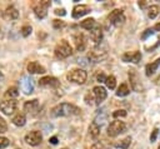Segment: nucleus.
Segmentation results:
<instances>
[{
  "label": "nucleus",
  "instance_id": "12",
  "mask_svg": "<svg viewBox=\"0 0 160 149\" xmlns=\"http://www.w3.org/2000/svg\"><path fill=\"white\" fill-rule=\"evenodd\" d=\"M92 91H94V96H95V103H96V104H100V103H102V101L106 99L108 93H106L105 88H102L101 85L95 86V88L92 89Z\"/></svg>",
  "mask_w": 160,
  "mask_h": 149
},
{
  "label": "nucleus",
  "instance_id": "39",
  "mask_svg": "<svg viewBox=\"0 0 160 149\" xmlns=\"http://www.w3.org/2000/svg\"><path fill=\"white\" fill-rule=\"evenodd\" d=\"M51 144H56L58 143V138L56 136H52V138H50V140H49Z\"/></svg>",
  "mask_w": 160,
  "mask_h": 149
},
{
  "label": "nucleus",
  "instance_id": "17",
  "mask_svg": "<svg viewBox=\"0 0 160 149\" xmlns=\"http://www.w3.org/2000/svg\"><path fill=\"white\" fill-rule=\"evenodd\" d=\"M28 71L30 74H44L45 73V68L42 65H40L36 61H31L28 64Z\"/></svg>",
  "mask_w": 160,
  "mask_h": 149
},
{
  "label": "nucleus",
  "instance_id": "8",
  "mask_svg": "<svg viewBox=\"0 0 160 149\" xmlns=\"http://www.w3.org/2000/svg\"><path fill=\"white\" fill-rule=\"evenodd\" d=\"M16 101L14 99H8V100H2L0 103V110L5 114V115H11L14 114V111L16 110Z\"/></svg>",
  "mask_w": 160,
  "mask_h": 149
},
{
  "label": "nucleus",
  "instance_id": "7",
  "mask_svg": "<svg viewBox=\"0 0 160 149\" xmlns=\"http://www.w3.org/2000/svg\"><path fill=\"white\" fill-rule=\"evenodd\" d=\"M24 139H25L26 144H29L31 146H36L42 141V135L39 130H32V131H29Z\"/></svg>",
  "mask_w": 160,
  "mask_h": 149
},
{
  "label": "nucleus",
  "instance_id": "19",
  "mask_svg": "<svg viewBox=\"0 0 160 149\" xmlns=\"http://www.w3.org/2000/svg\"><path fill=\"white\" fill-rule=\"evenodd\" d=\"M74 40H75V46H76V50L78 51H82L86 46V41H85V36L82 34H76L74 36Z\"/></svg>",
  "mask_w": 160,
  "mask_h": 149
},
{
  "label": "nucleus",
  "instance_id": "36",
  "mask_svg": "<svg viewBox=\"0 0 160 149\" xmlns=\"http://www.w3.org/2000/svg\"><path fill=\"white\" fill-rule=\"evenodd\" d=\"M158 133H159V129H156V128H155V129L152 130V133H151V135H150V141H151V143H154V141L156 140V136H158Z\"/></svg>",
  "mask_w": 160,
  "mask_h": 149
},
{
  "label": "nucleus",
  "instance_id": "33",
  "mask_svg": "<svg viewBox=\"0 0 160 149\" xmlns=\"http://www.w3.org/2000/svg\"><path fill=\"white\" fill-rule=\"evenodd\" d=\"M52 26H54L55 29H61V28H64V26H65V21L55 19V20L52 21Z\"/></svg>",
  "mask_w": 160,
  "mask_h": 149
},
{
  "label": "nucleus",
  "instance_id": "29",
  "mask_svg": "<svg viewBox=\"0 0 160 149\" xmlns=\"http://www.w3.org/2000/svg\"><path fill=\"white\" fill-rule=\"evenodd\" d=\"M130 141H131V138H130V136H128V138L122 139L120 143H118L115 146H116V148H120V149H126V148L130 145Z\"/></svg>",
  "mask_w": 160,
  "mask_h": 149
},
{
  "label": "nucleus",
  "instance_id": "3",
  "mask_svg": "<svg viewBox=\"0 0 160 149\" xmlns=\"http://www.w3.org/2000/svg\"><path fill=\"white\" fill-rule=\"evenodd\" d=\"M51 5V3L49 0H42V1H36L32 4V10L35 13V15L39 19H44L48 15V9Z\"/></svg>",
  "mask_w": 160,
  "mask_h": 149
},
{
  "label": "nucleus",
  "instance_id": "21",
  "mask_svg": "<svg viewBox=\"0 0 160 149\" xmlns=\"http://www.w3.org/2000/svg\"><path fill=\"white\" fill-rule=\"evenodd\" d=\"M159 65H160V58H159V59H156L155 61H152V63L148 64V65L145 66V74H146L148 76L152 75V74H154V73L158 70Z\"/></svg>",
  "mask_w": 160,
  "mask_h": 149
},
{
  "label": "nucleus",
  "instance_id": "16",
  "mask_svg": "<svg viewBox=\"0 0 160 149\" xmlns=\"http://www.w3.org/2000/svg\"><path fill=\"white\" fill-rule=\"evenodd\" d=\"M90 39L95 44L101 43V40H102V29H101V26L95 25V28L90 30Z\"/></svg>",
  "mask_w": 160,
  "mask_h": 149
},
{
  "label": "nucleus",
  "instance_id": "28",
  "mask_svg": "<svg viewBox=\"0 0 160 149\" xmlns=\"http://www.w3.org/2000/svg\"><path fill=\"white\" fill-rule=\"evenodd\" d=\"M5 95H6V96H9L10 99L16 98V96H19V89H18L16 86H11V88H9V89L6 90Z\"/></svg>",
  "mask_w": 160,
  "mask_h": 149
},
{
  "label": "nucleus",
  "instance_id": "10",
  "mask_svg": "<svg viewBox=\"0 0 160 149\" xmlns=\"http://www.w3.org/2000/svg\"><path fill=\"white\" fill-rule=\"evenodd\" d=\"M129 80H130L131 88H132L135 91H140V90L142 89L141 83H140V79H139V75H138V73H136L135 70H132V69L129 71Z\"/></svg>",
  "mask_w": 160,
  "mask_h": 149
},
{
  "label": "nucleus",
  "instance_id": "31",
  "mask_svg": "<svg viewBox=\"0 0 160 149\" xmlns=\"http://www.w3.org/2000/svg\"><path fill=\"white\" fill-rule=\"evenodd\" d=\"M8 130V124L2 116H0V134H4Z\"/></svg>",
  "mask_w": 160,
  "mask_h": 149
},
{
  "label": "nucleus",
  "instance_id": "6",
  "mask_svg": "<svg viewBox=\"0 0 160 149\" xmlns=\"http://www.w3.org/2000/svg\"><path fill=\"white\" fill-rule=\"evenodd\" d=\"M108 20L110 24L115 25V26H120L125 23V15H124V11L120 10V9H115L112 10L109 16H108Z\"/></svg>",
  "mask_w": 160,
  "mask_h": 149
},
{
  "label": "nucleus",
  "instance_id": "37",
  "mask_svg": "<svg viewBox=\"0 0 160 149\" xmlns=\"http://www.w3.org/2000/svg\"><path fill=\"white\" fill-rule=\"evenodd\" d=\"M96 80H98L99 83H105V80H106V76H105L102 73H100V74L96 76Z\"/></svg>",
  "mask_w": 160,
  "mask_h": 149
},
{
  "label": "nucleus",
  "instance_id": "40",
  "mask_svg": "<svg viewBox=\"0 0 160 149\" xmlns=\"http://www.w3.org/2000/svg\"><path fill=\"white\" fill-rule=\"evenodd\" d=\"M152 30H156V31H160V23H158L154 28H152Z\"/></svg>",
  "mask_w": 160,
  "mask_h": 149
},
{
  "label": "nucleus",
  "instance_id": "35",
  "mask_svg": "<svg viewBox=\"0 0 160 149\" xmlns=\"http://www.w3.org/2000/svg\"><path fill=\"white\" fill-rule=\"evenodd\" d=\"M152 34H154V30H152V29H146V30L142 33L141 39H142V40H145V39H146L149 35H152Z\"/></svg>",
  "mask_w": 160,
  "mask_h": 149
},
{
  "label": "nucleus",
  "instance_id": "34",
  "mask_svg": "<svg viewBox=\"0 0 160 149\" xmlns=\"http://www.w3.org/2000/svg\"><path fill=\"white\" fill-rule=\"evenodd\" d=\"M9 144H10V141H9L8 138H5V136H0V149L6 148Z\"/></svg>",
  "mask_w": 160,
  "mask_h": 149
},
{
  "label": "nucleus",
  "instance_id": "24",
  "mask_svg": "<svg viewBox=\"0 0 160 149\" xmlns=\"http://www.w3.org/2000/svg\"><path fill=\"white\" fill-rule=\"evenodd\" d=\"M89 133L92 138H96L99 134H100V125H98L95 121H92L89 126Z\"/></svg>",
  "mask_w": 160,
  "mask_h": 149
},
{
  "label": "nucleus",
  "instance_id": "15",
  "mask_svg": "<svg viewBox=\"0 0 160 149\" xmlns=\"http://www.w3.org/2000/svg\"><path fill=\"white\" fill-rule=\"evenodd\" d=\"M121 59H122V61H125V63H135V64H138L139 61H140V59H141V53L140 51H134V53H125L122 56H121Z\"/></svg>",
  "mask_w": 160,
  "mask_h": 149
},
{
  "label": "nucleus",
  "instance_id": "41",
  "mask_svg": "<svg viewBox=\"0 0 160 149\" xmlns=\"http://www.w3.org/2000/svg\"><path fill=\"white\" fill-rule=\"evenodd\" d=\"M2 80H4V75H2V73L0 71V83H2Z\"/></svg>",
  "mask_w": 160,
  "mask_h": 149
},
{
  "label": "nucleus",
  "instance_id": "18",
  "mask_svg": "<svg viewBox=\"0 0 160 149\" xmlns=\"http://www.w3.org/2000/svg\"><path fill=\"white\" fill-rule=\"evenodd\" d=\"M38 108H39V100L38 99H32V100H29V101H26L25 104H24V110L26 111V113H35L36 110H38Z\"/></svg>",
  "mask_w": 160,
  "mask_h": 149
},
{
  "label": "nucleus",
  "instance_id": "27",
  "mask_svg": "<svg viewBox=\"0 0 160 149\" xmlns=\"http://www.w3.org/2000/svg\"><path fill=\"white\" fill-rule=\"evenodd\" d=\"M158 14H159V6H158V5H151V6L149 8L148 16H149L150 19H155V18L158 16Z\"/></svg>",
  "mask_w": 160,
  "mask_h": 149
},
{
  "label": "nucleus",
  "instance_id": "2",
  "mask_svg": "<svg viewBox=\"0 0 160 149\" xmlns=\"http://www.w3.org/2000/svg\"><path fill=\"white\" fill-rule=\"evenodd\" d=\"M54 54L58 59H65V58H68L72 54V48L70 46V44L65 39H62L56 44Z\"/></svg>",
  "mask_w": 160,
  "mask_h": 149
},
{
  "label": "nucleus",
  "instance_id": "32",
  "mask_svg": "<svg viewBox=\"0 0 160 149\" xmlns=\"http://www.w3.org/2000/svg\"><path fill=\"white\" fill-rule=\"evenodd\" d=\"M126 111L124 110V109H120V110H115L114 113H112V116L114 118H124V116H126Z\"/></svg>",
  "mask_w": 160,
  "mask_h": 149
},
{
  "label": "nucleus",
  "instance_id": "22",
  "mask_svg": "<svg viewBox=\"0 0 160 149\" xmlns=\"http://www.w3.org/2000/svg\"><path fill=\"white\" fill-rule=\"evenodd\" d=\"M95 25H96V23H95V19H92V18H88V19H85V20H82V21L80 23V26H81L82 29H86V30L94 29Z\"/></svg>",
  "mask_w": 160,
  "mask_h": 149
},
{
  "label": "nucleus",
  "instance_id": "26",
  "mask_svg": "<svg viewBox=\"0 0 160 149\" xmlns=\"http://www.w3.org/2000/svg\"><path fill=\"white\" fill-rule=\"evenodd\" d=\"M105 84H106V86H108L110 90L115 89V86H116V79H115V76H112V75H109V76H106Z\"/></svg>",
  "mask_w": 160,
  "mask_h": 149
},
{
  "label": "nucleus",
  "instance_id": "5",
  "mask_svg": "<svg viewBox=\"0 0 160 149\" xmlns=\"http://www.w3.org/2000/svg\"><path fill=\"white\" fill-rule=\"evenodd\" d=\"M126 130V124L121 120H114L108 126V135L109 136H116Z\"/></svg>",
  "mask_w": 160,
  "mask_h": 149
},
{
  "label": "nucleus",
  "instance_id": "13",
  "mask_svg": "<svg viewBox=\"0 0 160 149\" xmlns=\"http://www.w3.org/2000/svg\"><path fill=\"white\" fill-rule=\"evenodd\" d=\"M88 13H90V8L88 5H84V4H80V5H76L74 9H72V18L75 19H79L84 15H86Z\"/></svg>",
  "mask_w": 160,
  "mask_h": 149
},
{
  "label": "nucleus",
  "instance_id": "4",
  "mask_svg": "<svg viewBox=\"0 0 160 149\" xmlns=\"http://www.w3.org/2000/svg\"><path fill=\"white\" fill-rule=\"evenodd\" d=\"M66 78H68V80H70L75 84H84L86 81L88 74L84 69H72L71 71H69Z\"/></svg>",
  "mask_w": 160,
  "mask_h": 149
},
{
  "label": "nucleus",
  "instance_id": "23",
  "mask_svg": "<svg viewBox=\"0 0 160 149\" xmlns=\"http://www.w3.org/2000/svg\"><path fill=\"white\" fill-rule=\"evenodd\" d=\"M12 124L14 125H16V126H24L25 125V123H26V118H25V115L24 114H16L14 118H12Z\"/></svg>",
  "mask_w": 160,
  "mask_h": 149
},
{
  "label": "nucleus",
  "instance_id": "44",
  "mask_svg": "<svg viewBox=\"0 0 160 149\" xmlns=\"http://www.w3.org/2000/svg\"><path fill=\"white\" fill-rule=\"evenodd\" d=\"M64 149H66V148H64Z\"/></svg>",
  "mask_w": 160,
  "mask_h": 149
},
{
  "label": "nucleus",
  "instance_id": "30",
  "mask_svg": "<svg viewBox=\"0 0 160 149\" xmlns=\"http://www.w3.org/2000/svg\"><path fill=\"white\" fill-rule=\"evenodd\" d=\"M31 30H32V29H31L30 25H25V26L21 28V35L26 38V36H29V35L31 34Z\"/></svg>",
  "mask_w": 160,
  "mask_h": 149
},
{
  "label": "nucleus",
  "instance_id": "11",
  "mask_svg": "<svg viewBox=\"0 0 160 149\" xmlns=\"http://www.w3.org/2000/svg\"><path fill=\"white\" fill-rule=\"evenodd\" d=\"M40 86H48V88H58L60 85V81L54 76H44L39 80Z\"/></svg>",
  "mask_w": 160,
  "mask_h": 149
},
{
  "label": "nucleus",
  "instance_id": "43",
  "mask_svg": "<svg viewBox=\"0 0 160 149\" xmlns=\"http://www.w3.org/2000/svg\"><path fill=\"white\" fill-rule=\"evenodd\" d=\"M158 149H160V146H159V148H158Z\"/></svg>",
  "mask_w": 160,
  "mask_h": 149
},
{
  "label": "nucleus",
  "instance_id": "42",
  "mask_svg": "<svg viewBox=\"0 0 160 149\" xmlns=\"http://www.w3.org/2000/svg\"><path fill=\"white\" fill-rule=\"evenodd\" d=\"M139 5H140V6H141V8H144V6H145V3H144V1H141V3H140V1H139Z\"/></svg>",
  "mask_w": 160,
  "mask_h": 149
},
{
  "label": "nucleus",
  "instance_id": "14",
  "mask_svg": "<svg viewBox=\"0 0 160 149\" xmlns=\"http://www.w3.org/2000/svg\"><path fill=\"white\" fill-rule=\"evenodd\" d=\"M21 89L25 94H31L34 91V81L30 76H24L21 79Z\"/></svg>",
  "mask_w": 160,
  "mask_h": 149
},
{
  "label": "nucleus",
  "instance_id": "25",
  "mask_svg": "<svg viewBox=\"0 0 160 149\" xmlns=\"http://www.w3.org/2000/svg\"><path fill=\"white\" fill-rule=\"evenodd\" d=\"M130 93V89L126 84H121L119 88H118V91H116V95L118 96H126L128 94Z\"/></svg>",
  "mask_w": 160,
  "mask_h": 149
},
{
  "label": "nucleus",
  "instance_id": "9",
  "mask_svg": "<svg viewBox=\"0 0 160 149\" xmlns=\"http://www.w3.org/2000/svg\"><path fill=\"white\" fill-rule=\"evenodd\" d=\"M108 56V53L105 49H99V48H94L92 51L89 53V60H91L92 63H99L101 60H104Z\"/></svg>",
  "mask_w": 160,
  "mask_h": 149
},
{
  "label": "nucleus",
  "instance_id": "20",
  "mask_svg": "<svg viewBox=\"0 0 160 149\" xmlns=\"http://www.w3.org/2000/svg\"><path fill=\"white\" fill-rule=\"evenodd\" d=\"M4 16H5V19H8V20H15V19H18V16H19V11L11 5V6H8L6 8V10L4 11Z\"/></svg>",
  "mask_w": 160,
  "mask_h": 149
},
{
  "label": "nucleus",
  "instance_id": "38",
  "mask_svg": "<svg viewBox=\"0 0 160 149\" xmlns=\"http://www.w3.org/2000/svg\"><path fill=\"white\" fill-rule=\"evenodd\" d=\"M55 14L56 15H60V16H64V15H66V11H65V9H56L55 10Z\"/></svg>",
  "mask_w": 160,
  "mask_h": 149
},
{
  "label": "nucleus",
  "instance_id": "1",
  "mask_svg": "<svg viewBox=\"0 0 160 149\" xmlns=\"http://www.w3.org/2000/svg\"><path fill=\"white\" fill-rule=\"evenodd\" d=\"M80 111H81V110H80L78 106H75V105H72V104H70V103H61V104L55 105V106L51 109L50 114H51V116H54V118H59V116L78 115V114H80Z\"/></svg>",
  "mask_w": 160,
  "mask_h": 149
}]
</instances>
